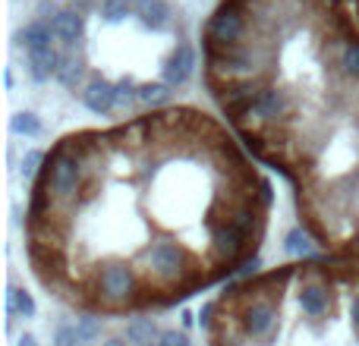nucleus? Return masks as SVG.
Returning a JSON list of instances; mask_svg holds the SVG:
<instances>
[{
    "label": "nucleus",
    "instance_id": "1",
    "mask_svg": "<svg viewBox=\"0 0 359 346\" xmlns=\"http://www.w3.org/2000/svg\"><path fill=\"white\" fill-rule=\"evenodd\" d=\"M192 255L186 252L180 242H168L158 240L151 246L142 249V271L151 277V284L161 286V290H170L183 280V274L189 271Z\"/></svg>",
    "mask_w": 359,
    "mask_h": 346
},
{
    "label": "nucleus",
    "instance_id": "2",
    "mask_svg": "<svg viewBox=\"0 0 359 346\" xmlns=\"http://www.w3.org/2000/svg\"><path fill=\"white\" fill-rule=\"evenodd\" d=\"M249 32V0H224L205 25V50H227L246 41Z\"/></svg>",
    "mask_w": 359,
    "mask_h": 346
},
{
    "label": "nucleus",
    "instance_id": "3",
    "mask_svg": "<svg viewBox=\"0 0 359 346\" xmlns=\"http://www.w3.org/2000/svg\"><path fill=\"white\" fill-rule=\"evenodd\" d=\"M208 236H211V242H208L211 258L217 265H227V271H230V265H236V258L252 242V230L236 221H221V217H211L208 221Z\"/></svg>",
    "mask_w": 359,
    "mask_h": 346
},
{
    "label": "nucleus",
    "instance_id": "4",
    "mask_svg": "<svg viewBox=\"0 0 359 346\" xmlns=\"http://www.w3.org/2000/svg\"><path fill=\"white\" fill-rule=\"evenodd\" d=\"M95 293H98V299L104 305L120 309V305H126V303L136 299L139 277H136V271H133L130 265L114 261V265H104L98 274H95Z\"/></svg>",
    "mask_w": 359,
    "mask_h": 346
},
{
    "label": "nucleus",
    "instance_id": "5",
    "mask_svg": "<svg viewBox=\"0 0 359 346\" xmlns=\"http://www.w3.org/2000/svg\"><path fill=\"white\" fill-rule=\"evenodd\" d=\"M274 328H278V305H274V299L262 296V293L249 296L240 312V331L249 340L262 343L274 334Z\"/></svg>",
    "mask_w": 359,
    "mask_h": 346
},
{
    "label": "nucleus",
    "instance_id": "6",
    "mask_svg": "<svg viewBox=\"0 0 359 346\" xmlns=\"http://www.w3.org/2000/svg\"><path fill=\"white\" fill-rule=\"evenodd\" d=\"M293 107H297V98L290 92H284L278 85H265L246 117L252 123H278V120L293 117Z\"/></svg>",
    "mask_w": 359,
    "mask_h": 346
},
{
    "label": "nucleus",
    "instance_id": "7",
    "mask_svg": "<svg viewBox=\"0 0 359 346\" xmlns=\"http://www.w3.org/2000/svg\"><path fill=\"white\" fill-rule=\"evenodd\" d=\"M297 305L309 321H322L331 309V290L318 274H309V277L299 280L297 286Z\"/></svg>",
    "mask_w": 359,
    "mask_h": 346
},
{
    "label": "nucleus",
    "instance_id": "8",
    "mask_svg": "<svg viewBox=\"0 0 359 346\" xmlns=\"http://www.w3.org/2000/svg\"><path fill=\"white\" fill-rule=\"evenodd\" d=\"M79 95H82V104L92 113H98V117H104V113H111L117 107V88H114V82L101 79V76L88 79Z\"/></svg>",
    "mask_w": 359,
    "mask_h": 346
},
{
    "label": "nucleus",
    "instance_id": "9",
    "mask_svg": "<svg viewBox=\"0 0 359 346\" xmlns=\"http://www.w3.org/2000/svg\"><path fill=\"white\" fill-rule=\"evenodd\" d=\"M192 73H196V50H192L189 44H177L174 54L164 63V82H168L170 88H180L192 79Z\"/></svg>",
    "mask_w": 359,
    "mask_h": 346
},
{
    "label": "nucleus",
    "instance_id": "10",
    "mask_svg": "<svg viewBox=\"0 0 359 346\" xmlns=\"http://www.w3.org/2000/svg\"><path fill=\"white\" fill-rule=\"evenodd\" d=\"M63 67V57L57 54L54 48H44V50H32L29 54V76L35 82H48L50 76L57 79V73H60Z\"/></svg>",
    "mask_w": 359,
    "mask_h": 346
},
{
    "label": "nucleus",
    "instance_id": "11",
    "mask_svg": "<svg viewBox=\"0 0 359 346\" xmlns=\"http://www.w3.org/2000/svg\"><path fill=\"white\" fill-rule=\"evenodd\" d=\"M19 44H25V50H44L50 48V41H57L54 35V25L48 22V19H32L29 25H22V32H19Z\"/></svg>",
    "mask_w": 359,
    "mask_h": 346
},
{
    "label": "nucleus",
    "instance_id": "12",
    "mask_svg": "<svg viewBox=\"0 0 359 346\" xmlns=\"http://www.w3.org/2000/svg\"><path fill=\"white\" fill-rule=\"evenodd\" d=\"M50 25H54V35L60 44H76L82 38V32H86V22H82V13L76 10H60L54 19H50Z\"/></svg>",
    "mask_w": 359,
    "mask_h": 346
},
{
    "label": "nucleus",
    "instance_id": "13",
    "mask_svg": "<svg viewBox=\"0 0 359 346\" xmlns=\"http://www.w3.org/2000/svg\"><path fill=\"white\" fill-rule=\"evenodd\" d=\"M133 6H136V16L151 29H168L170 25L168 0H133Z\"/></svg>",
    "mask_w": 359,
    "mask_h": 346
},
{
    "label": "nucleus",
    "instance_id": "14",
    "mask_svg": "<svg viewBox=\"0 0 359 346\" xmlns=\"http://www.w3.org/2000/svg\"><path fill=\"white\" fill-rule=\"evenodd\" d=\"M35 315V299L32 293L19 286H6V324L13 328V318H32Z\"/></svg>",
    "mask_w": 359,
    "mask_h": 346
},
{
    "label": "nucleus",
    "instance_id": "15",
    "mask_svg": "<svg viewBox=\"0 0 359 346\" xmlns=\"http://www.w3.org/2000/svg\"><path fill=\"white\" fill-rule=\"evenodd\" d=\"M155 340H161V331L151 318H133L126 321V343L133 346H151Z\"/></svg>",
    "mask_w": 359,
    "mask_h": 346
},
{
    "label": "nucleus",
    "instance_id": "16",
    "mask_svg": "<svg viewBox=\"0 0 359 346\" xmlns=\"http://www.w3.org/2000/svg\"><path fill=\"white\" fill-rule=\"evenodd\" d=\"M337 73L347 82H359V41L350 38L337 48Z\"/></svg>",
    "mask_w": 359,
    "mask_h": 346
},
{
    "label": "nucleus",
    "instance_id": "17",
    "mask_svg": "<svg viewBox=\"0 0 359 346\" xmlns=\"http://www.w3.org/2000/svg\"><path fill=\"white\" fill-rule=\"evenodd\" d=\"M170 98H174V92H170L168 82H145V85H139V104L142 107H164Z\"/></svg>",
    "mask_w": 359,
    "mask_h": 346
},
{
    "label": "nucleus",
    "instance_id": "18",
    "mask_svg": "<svg viewBox=\"0 0 359 346\" xmlns=\"http://www.w3.org/2000/svg\"><path fill=\"white\" fill-rule=\"evenodd\" d=\"M10 130L16 132V136H25V139H35L41 136V120L35 117L32 111H19L16 117L10 120Z\"/></svg>",
    "mask_w": 359,
    "mask_h": 346
},
{
    "label": "nucleus",
    "instance_id": "19",
    "mask_svg": "<svg viewBox=\"0 0 359 346\" xmlns=\"http://www.w3.org/2000/svg\"><path fill=\"white\" fill-rule=\"evenodd\" d=\"M133 13H136L133 0H101V19L104 22H123Z\"/></svg>",
    "mask_w": 359,
    "mask_h": 346
},
{
    "label": "nucleus",
    "instance_id": "20",
    "mask_svg": "<svg viewBox=\"0 0 359 346\" xmlns=\"http://www.w3.org/2000/svg\"><path fill=\"white\" fill-rule=\"evenodd\" d=\"M284 252H287V255H293V258H306V255H312V242H309V236H306L299 227H293L290 233L284 236Z\"/></svg>",
    "mask_w": 359,
    "mask_h": 346
},
{
    "label": "nucleus",
    "instance_id": "21",
    "mask_svg": "<svg viewBox=\"0 0 359 346\" xmlns=\"http://www.w3.org/2000/svg\"><path fill=\"white\" fill-rule=\"evenodd\" d=\"M101 331H104V321H101L98 315H82V318H76V334H79L82 346H88V343L98 340Z\"/></svg>",
    "mask_w": 359,
    "mask_h": 346
},
{
    "label": "nucleus",
    "instance_id": "22",
    "mask_svg": "<svg viewBox=\"0 0 359 346\" xmlns=\"http://www.w3.org/2000/svg\"><path fill=\"white\" fill-rule=\"evenodd\" d=\"M82 63L79 60H67L63 57V67H60V73H57V82H60L63 88H69V92H76V88H86L82 85Z\"/></svg>",
    "mask_w": 359,
    "mask_h": 346
},
{
    "label": "nucleus",
    "instance_id": "23",
    "mask_svg": "<svg viewBox=\"0 0 359 346\" xmlns=\"http://www.w3.org/2000/svg\"><path fill=\"white\" fill-rule=\"evenodd\" d=\"M114 88H117V107H130L133 101H139V85L133 76H123L120 82H114Z\"/></svg>",
    "mask_w": 359,
    "mask_h": 346
},
{
    "label": "nucleus",
    "instance_id": "24",
    "mask_svg": "<svg viewBox=\"0 0 359 346\" xmlns=\"http://www.w3.org/2000/svg\"><path fill=\"white\" fill-rule=\"evenodd\" d=\"M41 164H44V155L38 148H29L25 151V158H22V167H19V173H22V179H32L38 170H41Z\"/></svg>",
    "mask_w": 359,
    "mask_h": 346
},
{
    "label": "nucleus",
    "instance_id": "25",
    "mask_svg": "<svg viewBox=\"0 0 359 346\" xmlns=\"http://www.w3.org/2000/svg\"><path fill=\"white\" fill-rule=\"evenodd\" d=\"M54 346H82L79 334H76V324H60L54 331Z\"/></svg>",
    "mask_w": 359,
    "mask_h": 346
},
{
    "label": "nucleus",
    "instance_id": "26",
    "mask_svg": "<svg viewBox=\"0 0 359 346\" xmlns=\"http://www.w3.org/2000/svg\"><path fill=\"white\" fill-rule=\"evenodd\" d=\"M161 343L164 346H189V337L183 331H164L161 334Z\"/></svg>",
    "mask_w": 359,
    "mask_h": 346
},
{
    "label": "nucleus",
    "instance_id": "27",
    "mask_svg": "<svg viewBox=\"0 0 359 346\" xmlns=\"http://www.w3.org/2000/svg\"><path fill=\"white\" fill-rule=\"evenodd\" d=\"M246 340H249L246 334H233V331H227V334L217 340V346H249Z\"/></svg>",
    "mask_w": 359,
    "mask_h": 346
},
{
    "label": "nucleus",
    "instance_id": "28",
    "mask_svg": "<svg viewBox=\"0 0 359 346\" xmlns=\"http://www.w3.org/2000/svg\"><path fill=\"white\" fill-rule=\"evenodd\" d=\"M350 328L359 337V296H350Z\"/></svg>",
    "mask_w": 359,
    "mask_h": 346
},
{
    "label": "nucleus",
    "instance_id": "29",
    "mask_svg": "<svg viewBox=\"0 0 359 346\" xmlns=\"http://www.w3.org/2000/svg\"><path fill=\"white\" fill-rule=\"evenodd\" d=\"M211 312H215V303H205L202 312H198V324H202V328H208L211 324Z\"/></svg>",
    "mask_w": 359,
    "mask_h": 346
},
{
    "label": "nucleus",
    "instance_id": "30",
    "mask_svg": "<svg viewBox=\"0 0 359 346\" xmlns=\"http://www.w3.org/2000/svg\"><path fill=\"white\" fill-rule=\"evenodd\" d=\"M16 346H38V340H35V337H29V334H25V337H22V340H19Z\"/></svg>",
    "mask_w": 359,
    "mask_h": 346
},
{
    "label": "nucleus",
    "instance_id": "31",
    "mask_svg": "<svg viewBox=\"0 0 359 346\" xmlns=\"http://www.w3.org/2000/svg\"><path fill=\"white\" fill-rule=\"evenodd\" d=\"M4 85H6V88H13V73H10V69L4 73Z\"/></svg>",
    "mask_w": 359,
    "mask_h": 346
},
{
    "label": "nucleus",
    "instance_id": "32",
    "mask_svg": "<svg viewBox=\"0 0 359 346\" xmlns=\"http://www.w3.org/2000/svg\"><path fill=\"white\" fill-rule=\"evenodd\" d=\"M104 346H126V343H123V340H107Z\"/></svg>",
    "mask_w": 359,
    "mask_h": 346
},
{
    "label": "nucleus",
    "instance_id": "33",
    "mask_svg": "<svg viewBox=\"0 0 359 346\" xmlns=\"http://www.w3.org/2000/svg\"><path fill=\"white\" fill-rule=\"evenodd\" d=\"M151 346H164V343H161V340H155V343H151Z\"/></svg>",
    "mask_w": 359,
    "mask_h": 346
}]
</instances>
